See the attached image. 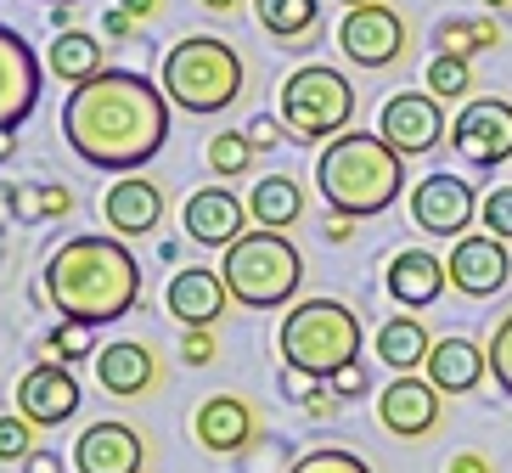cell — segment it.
I'll use <instances>...</instances> for the list:
<instances>
[{"instance_id":"1","label":"cell","mask_w":512,"mask_h":473,"mask_svg":"<svg viewBox=\"0 0 512 473\" xmlns=\"http://www.w3.org/2000/svg\"><path fill=\"white\" fill-rule=\"evenodd\" d=\"M62 141L79 164L107 175H141L169 141V96L136 68H102L62 102Z\"/></svg>"},{"instance_id":"2","label":"cell","mask_w":512,"mask_h":473,"mask_svg":"<svg viewBox=\"0 0 512 473\" xmlns=\"http://www.w3.org/2000/svg\"><path fill=\"white\" fill-rule=\"evenodd\" d=\"M40 288H46L51 310H62L68 321H85V327H107V321H124L141 299V265L136 254L124 248V237L113 231H79L62 248H51L46 271H40Z\"/></svg>"},{"instance_id":"3","label":"cell","mask_w":512,"mask_h":473,"mask_svg":"<svg viewBox=\"0 0 512 473\" xmlns=\"http://www.w3.org/2000/svg\"><path fill=\"white\" fill-rule=\"evenodd\" d=\"M316 186L321 203L344 220H366L383 214L400 186H406V158L394 153L377 130H344L338 141H327L316 158Z\"/></svg>"},{"instance_id":"4","label":"cell","mask_w":512,"mask_h":473,"mask_svg":"<svg viewBox=\"0 0 512 473\" xmlns=\"http://www.w3.org/2000/svg\"><path fill=\"white\" fill-rule=\"evenodd\" d=\"M276 350H282L287 378L332 383L344 367L361 361V316L344 299H304V305L287 310Z\"/></svg>"},{"instance_id":"5","label":"cell","mask_w":512,"mask_h":473,"mask_svg":"<svg viewBox=\"0 0 512 473\" xmlns=\"http://www.w3.org/2000/svg\"><path fill=\"white\" fill-rule=\"evenodd\" d=\"M242 68L237 46H226L220 34H186L164 57V96L181 113H226L242 96Z\"/></svg>"},{"instance_id":"6","label":"cell","mask_w":512,"mask_h":473,"mask_svg":"<svg viewBox=\"0 0 512 473\" xmlns=\"http://www.w3.org/2000/svg\"><path fill=\"white\" fill-rule=\"evenodd\" d=\"M226 260H220V276H226V288L237 305L248 310H276L287 305L293 293H299L304 282V260H299V248L287 243L282 231H242L231 248H220Z\"/></svg>"},{"instance_id":"7","label":"cell","mask_w":512,"mask_h":473,"mask_svg":"<svg viewBox=\"0 0 512 473\" xmlns=\"http://www.w3.org/2000/svg\"><path fill=\"white\" fill-rule=\"evenodd\" d=\"M276 107H282L287 136L338 141L349 130V119H355V85H349L338 68H327V62H310V68H293V74L282 79Z\"/></svg>"},{"instance_id":"8","label":"cell","mask_w":512,"mask_h":473,"mask_svg":"<svg viewBox=\"0 0 512 473\" xmlns=\"http://www.w3.org/2000/svg\"><path fill=\"white\" fill-rule=\"evenodd\" d=\"M451 153L467 158L473 169H501L512 158V102L501 96H473L462 102L451 124Z\"/></svg>"},{"instance_id":"9","label":"cell","mask_w":512,"mask_h":473,"mask_svg":"<svg viewBox=\"0 0 512 473\" xmlns=\"http://www.w3.org/2000/svg\"><path fill=\"white\" fill-rule=\"evenodd\" d=\"M338 51H344L355 68H394L406 57V17L372 0V6H349L344 23H338Z\"/></svg>"},{"instance_id":"10","label":"cell","mask_w":512,"mask_h":473,"mask_svg":"<svg viewBox=\"0 0 512 473\" xmlns=\"http://www.w3.org/2000/svg\"><path fill=\"white\" fill-rule=\"evenodd\" d=\"M377 136L389 141L400 158L434 153L439 141H451V130H445V102L428 91H394L383 102V113H377Z\"/></svg>"},{"instance_id":"11","label":"cell","mask_w":512,"mask_h":473,"mask_svg":"<svg viewBox=\"0 0 512 473\" xmlns=\"http://www.w3.org/2000/svg\"><path fill=\"white\" fill-rule=\"evenodd\" d=\"M79 378L74 367H62V361H34L23 378H17V412L29 417L34 428H62L79 417Z\"/></svg>"},{"instance_id":"12","label":"cell","mask_w":512,"mask_h":473,"mask_svg":"<svg viewBox=\"0 0 512 473\" xmlns=\"http://www.w3.org/2000/svg\"><path fill=\"white\" fill-rule=\"evenodd\" d=\"M473 214H479V198H473V186L462 175H445L439 169V175L411 186V220L428 237H467Z\"/></svg>"},{"instance_id":"13","label":"cell","mask_w":512,"mask_h":473,"mask_svg":"<svg viewBox=\"0 0 512 473\" xmlns=\"http://www.w3.org/2000/svg\"><path fill=\"white\" fill-rule=\"evenodd\" d=\"M40 79H46V62L34 57V46L23 34L0 23V130H17L34 113Z\"/></svg>"},{"instance_id":"14","label":"cell","mask_w":512,"mask_h":473,"mask_svg":"<svg viewBox=\"0 0 512 473\" xmlns=\"http://www.w3.org/2000/svg\"><path fill=\"white\" fill-rule=\"evenodd\" d=\"M445 271H451V288L467 299H490V293L507 288L512 276V254L501 237L490 231H473V237H456V248L445 254Z\"/></svg>"},{"instance_id":"15","label":"cell","mask_w":512,"mask_h":473,"mask_svg":"<svg viewBox=\"0 0 512 473\" xmlns=\"http://www.w3.org/2000/svg\"><path fill=\"white\" fill-rule=\"evenodd\" d=\"M377 423L389 428L394 440H422L439 428V389L417 372H400L394 383L377 389Z\"/></svg>"},{"instance_id":"16","label":"cell","mask_w":512,"mask_h":473,"mask_svg":"<svg viewBox=\"0 0 512 473\" xmlns=\"http://www.w3.org/2000/svg\"><path fill=\"white\" fill-rule=\"evenodd\" d=\"M248 198H237L231 186H203V192H192V198L181 203V226L192 243L203 248H231L248 231Z\"/></svg>"},{"instance_id":"17","label":"cell","mask_w":512,"mask_h":473,"mask_svg":"<svg viewBox=\"0 0 512 473\" xmlns=\"http://www.w3.org/2000/svg\"><path fill=\"white\" fill-rule=\"evenodd\" d=\"M74 468L79 473H141L147 468V440L130 423L107 417V423L79 428L74 440Z\"/></svg>"},{"instance_id":"18","label":"cell","mask_w":512,"mask_h":473,"mask_svg":"<svg viewBox=\"0 0 512 473\" xmlns=\"http://www.w3.org/2000/svg\"><path fill=\"white\" fill-rule=\"evenodd\" d=\"M192 434L214 457H237V451H248L259 440V417L242 395H209L192 417Z\"/></svg>"},{"instance_id":"19","label":"cell","mask_w":512,"mask_h":473,"mask_svg":"<svg viewBox=\"0 0 512 473\" xmlns=\"http://www.w3.org/2000/svg\"><path fill=\"white\" fill-rule=\"evenodd\" d=\"M102 220L113 237H147V231H158V220H164V192L147 181V175H119V181L107 186L102 198Z\"/></svg>"},{"instance_id":"20","label":"cell","mask_w":512,"mask_h":473,"mask_svg":"<svg viewBox=\"0 0 512 473\" xmlns=\"http://www.w3.org/2000/svg\"><path fill=\"white\" fill-rule=\"evenodd\" d=\"M169 316L181 321V327H214V321L226 316L231 305V288L220 271H203V265H186V271L169 276Z\"/></svg>"},{"instance_id":"21","label":"cell","mask_w":512,"mask_h":473,"mask_svg":"<svg viewBox=\"0 0 512 473\" xmlns=\"http://www.w3.org/2000/svg\"><path fill=\"white\" fill-rule=\"evenodd\" d=\"M445 282H451V271H445V260L428 254V248H400V254L383 265V293L406 310L434 305L439 293H445Z\"/></svg>"},{"instance_id":"22","label":"cell","mask_w":512,"mask_h":473,"mask_svg":"<svg viewBox=\"0 0 512 473\" xmlns=\"http://www.w3.org/2000/svg\"><path fill=\"white\" fill-rule=\"evenodd\" d=\"M96 383L113 400L147 395L152 383H158V355H152V344H141V338H113V344H102L96 350Z\"/></svg>"},{"instance_id":"23","label":"cell","mask_w":512,"mask_h":473,"mask_svg":"<svg viewBox=\"0 0 512 473\" xmlns=\"http://www.w3.org/2000/svg\"><path fill=\"white\" fill-rule=\"evenodd\" d=\"M484 372H490V350L484 344H473V338H434L422 378L434 383L439 395H467V389L484 383Z\"/></svg>"},{"instance_id":"24","label":"cell","mask_w":512,"mask_h":473,"mask_svg":"<svg viewBox=\"0 0 512 473\" xmlns=\"http://www.w3.org/2000/svg\"><path fill=\"white\" fill-rule=\"evenodd\" d=\"M428 350H434V333H428L417 316H389L377 327V361H383L394 378L428 367Z\"/></svg>"},{"instance_id":"25","label":"cell","mask_w":512,"mask_h":473,"mask_svg":"<svg viewBox=\"0 0 512 473\" xmlns=\"http://www.w3.org/2000/svg\"><path fill=\"white\" fill-rule=\"evenodd\" d=\"M46 68H51V79H62V85H85V79H96L107 68L102 40L85 34V29H62L57 40H51V51H46Z\"/></svg>"},{"instance_id":"26","label":"cell","mask_w":512,"mask_h":473,"mask_svg":"<svg viewBox=\"0 0 512 473\" xmlns=\"http://www.w3.org/2000/svg\"><path fill=\"white\" fill-rule=\"evenodd\" d=\"M254 17L276 46H304V40L316 34L321 0H254Z\"/></svg>"},{"instance_id":"27","label":"cell","mask_w":512,"mask_h":473,"mask_svg":"<svg viewBox=\"0 0 512 473\" xmlns=\"http://www.w3.org/2000/svg\"><path fill=\"white\" fill-rule=\"evenodd\" d=\"M248 214H254V226H265V231H287L304 214L299 181H287V175H265V181L248 192Z\"/></svg>"},{"instance_id":"28","label":"cell","mask_w":512,"mask_h":473,"mask_svg":"<svg viewBox=\"0 0 512 473\" xmlns=\"http://www.w3.org/2000/svg\"><path fill=\"white\" fill-rule=\"evenodd\" d=\"M490 46H501V23H490V17H451V23H439V51H451V57H479Z\"/></svg>"},{"instance_id":"29","label":"cell","mask_w":512,"mask_h":473,"mask_svg":"<svg viewBox=\"0 0 512 473\" xmlns=\"http://www.w3.org/2000/svg\"><path fill=\"white\" fill-rule=\"evenodd\" d=\"M428 96H439V102H467V96H473V57L439 51V57L428 62Z\"/></svg>"},{"instance_id":"30","label":"cell","mask_w":512,"mask_h":473,"mask_svg":"<svg viewBox=\"0 0 512 473\" xmlns=\"http://www.w3.org/2000/svg\"><path fill=\"white\" fill-rule=\"evenodd\" d=\"M96 327H85V321H68L62 316L57 327L46 333V344H40V361H62V367H74V361H85V355H96Z\"/></svg>"},{"instance_id":"31","label":"cell","mask_w":512,"mask_h":473,"mask_svg":"<svg viewBox=\"0 0 512 473\" xmlns=\"http://www.w3.org/2000/svg\"><path fill=\"white\" fill-rule=\"evenodd\" d=\"M254 141H248V130H220V136L209 141V169L220 175V181H237V175H248L254 169Z\"/></svg>"},{"instance_id":"32","label":"cell","mask_w":512,"mask_h":473,"mask_svg":"<svg viewBox=\"0 0 512 473\" xmlns=\"http://www.w3.org/2000/svg\"><path fill=\"white\" fill-rule=\"evenodd\" d=\"M40 428L29 423L23 412H0V462H29L40 445H34Z\"/></svg>"},{"instance_id":"33","label":"cell","mask_w":512,"mask_h":473,"mask_svg":"<svg viewBox=\"0 0 512 473\" xmlns=\"http://www.w3.org/2000/svg\"><path fill=\"white\" fill-rule=\"evenodd\" d=\"M287 473H372V468L355 451H344V445H321V451H304Z\"/></svg>"},{"instance_id":"34","label":"cell","mask_w":512,"mask_h":473,"mask_svg":"<svg viewBox=\"0 0 512 473\" xmlns=\"http://www.w3.org/2000/svg\"><path fill=\"white\" fill-rule=\"evenodd\" d=\"M17 209L23 214H46V220H62V214L74 209V192H68V186H23V192H17Z\"/></svg>"},{"instance_id":"35","label":"cell","mask_w":512,"mask_h":473,"mask_svg":"<svg viewBox=\"0 0 512 473\" xmlns=\"http://www.w3.org/2000/svg\"><path fill=\"white\" fill-rule=\"evenodd\" d=\"M490 378L501 383V395H512V316H501V327L490 333Z\"/></svg>"},{"instance_id":"36","label":"cell","mask_w":512,"mask_h":473,"mask_svg":"<svg viewBox=\"0 0 512 473\" xmlns=\"http://www.w3.org/2000/svg\"><path fill=\"white\" fill-rule=\"evenodd\" d=\"M479 220H484V231H490V237L512 243V186H496V192L479 203Z\"/></svg>"},{"instance_id":"37","label":"cell","mask_w":512,"mask_h":473,"mask_svg":"<svg viewBox=\"0 0 512 473\" xmlns=\"http://www.w3.org/2000/svg\"><path fill=\"white\" fill-rule=\"evenodd\" d=\"M214 333L209 327H186V338H181V361L186 367H214Z\"/></svg>"},{"instance_id":"38","label":"cell","mask_w":512,"mask_h":473,"mask_svg":"<svg viewBox=\"0 0 512 473\" xmlns=\"http://www.w3.org/2000/svg\"><path fill=\"white\" fill-rule=\"evenodd\" d=\"M366 389H372V378H366L361 361H355V367H344L338 378H332V395H338V400H361Z\"/></svg>"},{"instance_id":"39","label":"cell","mask_w":512,"mask_h":473,"mask_svg":"<svg viewBox=\"0 0 512 473\" xmlns=\"http://www.w3.org/2000/svg\"><path fill=\"white\" fill-rule=\"evenodd\" d=\"M445 473H496V462L484 457V451H456V457L445 462Z\"/></svg>"},{"instance_id":"40","label":"cell","mask_w":512,"mask_h":473,"mask_svg":"<svg viewBox=\"0 0 512 473\" xmlns=\"http://www.w3.org/2000/svg\"><path fill=\"white\" fill-rule=\"evenodd\" d=\"M304 400V412L310 417H332L338 412V395H327V389H310V395H299Z\"/></svg>"},{"instance_id":"41","label":"cell","mask_w":512,"mask_h":473,"mask_svg":"<svg viewBox=\"0 0 512 473\" xmlns=\"http://www.w3.org/2000/svg\"><path fill=\"white\" fill-rule=\"evenodd\" d=\"M102 23H107V34H113V40H130V34H136V17L124 12V6H113V12L102 17Z\"/></svg>"},{"instance_id":"42","label":"cell","mask_w":512,"mask_h":473,"mask_svg":"<svg viewBox=\"0 0 512 473\" xmlns=\"http://www.w3.org/2000/svg\"><path fill=\"white\" fill-rule=\"evenodd\" d=\"M23 473H62V457L57 451H34V457L23 462Z\"/></svg>"},{"instance_id":"43","label":"cell","mask_w":512,"mask_h":473,"mask_svg":"<svg viewBox=\"0 0 512 473\" xmlns=\"http://www.w3.org/2000/svg\"><path fill=\"white\" fill-rule=\"evenodd\" d=\"M248 141L254 147H276V119H254L248 124Z\"/></svg>"},{"instance_id":"44","label":"cell","mask_w":512,"mask_h":473,"mask_svg":"<svg viewBox=\"0 0 512 473\" xmlns=\"http://www.w3.org/2000/svg\"><path fill=\"white\" fill-rule=\"evenodd\" d=\"M119 6L136 17V23H147V17H158V6H164V0H119Z\"/></svg>"},{"instance_id":"45","label":"cell","mask_w":512,"mask_h":473,"mask_svg":"<svg viewBox=\"0 0 512 473\" xmlns=\"http://www.w3.org/2000/svg\"><path fill=\"white\" fill-rule=\"evenodd\" d=\"M349 231H355V220H344V214H332V220H327V243H349Z\"/></svg>"},{"instance_id":"46","label":"cell","mask_w":512,"mask_h":473,"mask_svg":"<svg viewBox=\"0 0 512 473\" xmlns=\"http://www.w3.org/2000/svg\"><path fill=\"white\" fill-rule=\"evenodd\" d=\"M17 153V130H0V158H12Z\"/></svg>"},{"instance_id":"47","label":"cell","mask_w":512,"mask_h":473,"mask_svg":"<svg viewBox=\"0 0 512 473\" xmlns=\"http://www.w3.org/2000/svg\"><path fill=\"white\" fill-rule=\"evenodd\" d=\"M197 6H209V12H237L242 0H197Z\"/></svg>"},{"instance_id":"48","label":"cell","mask_w":512,"mask_h":473,"mask_svg":"<svg viewBox=\"0 0 512 473\" xmlns=\"http://www.w3.org/2000/svg\"><path fill=\"white\" fill-rule=\"evenodd\" d=\"M338 6H344V12H349V6H372V0H338Z\"/></svg>"},{"instance_id":"49","label":"cell","mask_w":512,"mask_h":473,"mask_svg":"<svg viewBox=\"0 0 512 473\" xmlns=\"http://www.w3.org/2000/svg\"><path fill=\"white\" fill-rule=\"evenodd\" d=\"M484 6H501V12H507V6H512V0H484Z\"/></svg>"},{"instance_id":"50","label":"cell","mask_w":512,"mask_h":473,"mask_svg":"<svg viewBox=\"0 0 512 473\" xmlns=\"http://www.w3.org/2000/svg\"><path fill=\"white\" fill-rule=\"evenodd\" d=\"M46 6H74V0H46Z\"/></svg>"}]
</instances>
